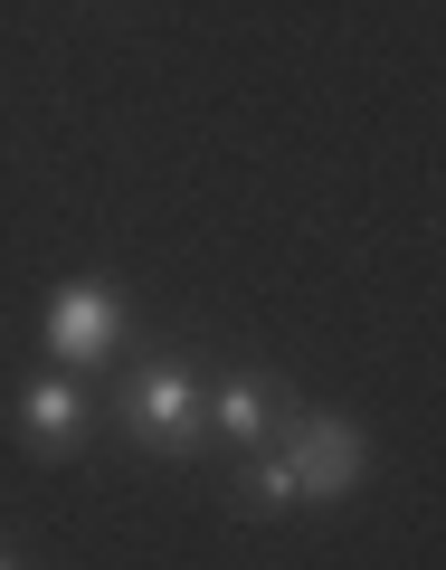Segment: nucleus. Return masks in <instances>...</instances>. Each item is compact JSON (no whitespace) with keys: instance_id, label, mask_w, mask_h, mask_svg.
Wrapping results in <instances>:
<instances>
[{"instance_id":"nucleus-6","label":"nucleus","mask_w":446,"mask_h":570,"mask_svg":"<svg viewBox=\"0 0 446 570\" xmlns=\"http://www.w3.org/2000/svg\"><path fill=\"white\" fill-rule=\"evenodd\" d=\"M228 504H238L247 523H276V513H295V504H305V494H295V466H285V448H276V438L238 456V475H228Z\"/></svg>"},{"instance_id":"nucleus-5","label":"nucleus","mask_w":446,"mask_h":570,"mask_svg":"<svg viewBox=\"0 0 446 570\" xmlns=\"http://www.w3.org/2000/svg\"><path fill=\"white\" fill-rule=\"evenodd\" d=\"M285 409H295V390H285L276 371H228V381H209V390H200L209 448H228V456L266 448V438H276V428H285Z\"/></svg>"},{"instance_id":"nucleus-3","label":"nucleus","mask_w":446,"mask_h":570,"mask_svg":"<svg viewBox=\"0 0 446 570\" xmlns=\"http://www.w3.org/2000/svg\"><path fill=\"white\" fill-rule=\"evenodd\" d=\"M39 343H48V371H105L123 352V295L105 276H67L58 295H48Z\"/></svg>"},{"instance_id":"nucleus-2","label":"nucleus","mask_w":446,"mask_h":570,"mask_svg":"<svg viewBox=\"0 0 446 570\" xmlns=\"http://www.w3.org/2000/svg\"><path fill=\"white\" fill-rule=\"evenodd\" d=\"M276 448H285V466H295V494L305 504H343V494H361V475H370V438H361V419H343V409H285V428H276Z\"/></svg>"},{"instance_id":"nucleus-1","label":"nucleus","mask_w":446,"mask_h":570,"mask_svg":"<svg viewBox=\"0 0 446 570\" xmlns=\"http://www.w3.org/2000/svg\"><path fill=\"white\" fill-rule=\"evenodd\" d=\"M200 390H209V371L190 362V352H142V362L115 371V428L133 438L142 456H171V466H190V456H209Z\"/></svg>"},{"instance_id":"nucleus-7","label":"nucleus","mask_w":446,"mask_h":570,"mask_svg":"<svg viewBox=\"0 0 446 570\" xmlns=\"http://www.w3.org/2000/svg\"><path fill=\"white\" fill-rule=\"evenodd\" d=\"M0 570H20V551H0Z\"/></svg>"},{"instance_id":"nucleus-4","label":"nucleus","mask_w":446,"mask_h":570,"mask_svg":"<svg viewBox=\"0 0 446 570\" xmlns=\"http://www.w3.org/2000/svg\"><path fill=\"white\" fill-rule=\"evenodd\" d=\"M86 428H96V409H86V381H77V371H29V381L10 390V438H20L39 466L86 456Z\"/></svg>"}]
</instances>
